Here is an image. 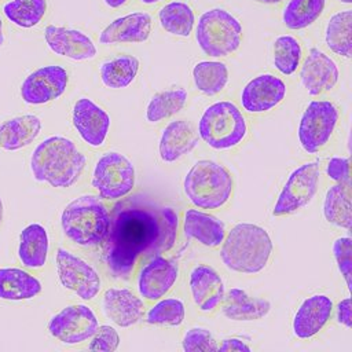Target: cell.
Returning a JSON list of instances; mask_svg holds the SVG:
<instances>
[{"mask_svg":"<svg viewBox=\"0 0 352 352\" xmlns=\"http://www.w3.org/2000/svg\"><path fill=\"white\" fill-rule=\"evenodd\" d=\"M44 41L51 52L74 62L92 60L98 54L94 40L74 28L48 25L44 28Z\"/></svg>","mask_w":352,"mask_h":352,"instance_id":"ac0fdd59","label":"cell"},{"mask_svg":"<svg viewBox=\"0 0 352 352\" xmlns=\"http://www.w3.org/2000/svg\"><path fill=\"white\" fill-rule=\"evenodd\" d=\"M254 1H257L260 4H265V6H275V4H280L285 0H254Z\"/></svg>","mask_w":352,"mask_h":352,"instance_id":"7dc6e473","label":"cell"},{"mask_svg":"<svg viewBox=\"0 0 352 352\" xmlns=\"http://www.w3.org/2000/svg\"><path fill=\"white\" fill-rule=\"evenodd\" d=\"M323 216L327 223L349 230L352 224V204L349 184L336 183L324 195Z\"/></svg>","mask_w":352,"mask_h":352,"instance_id":"836d02e7","label":"cell"},{"mask_svg":"<svg viewBox=\"0 0 352 352\" xmlns=\"http://www.w3.org/2000/svg\"><path fill=\"white\" fill-rule=\"evenodd\" d=\"M217 351H220V352H232V351H236V352H242V351L250 352V351H252V346L248 345V344H246L243 340H241V338L228 337V338L221 340L220 344H217Z\"/></svg>","mask_w":352,"mask_h":352,"instance_id":"ee69618b","label":"cell"},{"mask_svg":"<svg viewBox=\"0 0 352 352\" xmlns=\"http://www.w3.org/2000/svg\"><path fill=\"white\" fill-rule=\"evenodd\" d=\"M287 95L285 80L274 73H263L250 78L239 95L241 107L249 114H263L278 107Z\"/></svg>","mask_w":352,"mask_h":352,"instance_id":"5bb4252c","label":"cell"},{"mask_svg":"<svg viewBox=\"0 0 352 352\" xmlns=\"http://www.w3.org/2000/svg\"><path fill=\"white\" fill-rule=\"evenodd\" d=\"M183 234L206 248H217L226 236V224L210 214L208 210L198 208L186 209L182 223Z\"/></svg>","mask_w":352,"mask_h":352,"instance_id":"cb8c5ba5","label":"cell"},{"mask_svg":"<svg viewBox=\"0 0 352 352\" xmlns=\"http://www.w3.org/2000/svg\"><path fill=\"white\" fill-rule=\"evenodd\" d=\"M72 124L85 144L98 148L106 143L111 126V118L95 100L82 96L73 104Z\"/></svg>","mask_w":352,"mask_h":352,"instance_id":"2e32d148","label":"cell"},{"mask_svg":"<svg viewBox=\"0 0 352 352\" xmlns=\"http://www.w3.org/2000/svg\"><path fill=\"white\" fill-rule=\"evenodd\" d=\"M179 213L151 195L138 192L117 199L102 242V257L109 274L128 280L142 261L168 253L176 243Z\"/></svg>","mask_w":352,"mask_h":352,"instance_id":"6da1fadb","label":"cell"},{"mask_svg":"<svg viewBox=\"0 0 352 352\" xmlns=\"http://www.w3.org/2000/svg\"><path fill=\"white\" fill-rule=\"evenodd\" d=\"M194 34L199 50L205 55L226 58L239 50L243 40V26L228 10L213 7L198 16Z\"/></svg>","mask_w":352,"mask_h":352,"instance_id":"52a82bcc","label":"cell"},{"mask_svg":"<svg viewBox=\"0 0 352 352\" xmlns=\"http://www.w3.org/2000/svg\"><path fill=\"white\" fill-rule=\"evenodd\" d=\"M89 340L88 349L96 352H114L118 349L121 342L118 331L110 324L98 326L96 331Z\"/></svg>","mask_w":352,"mask_h":352,"instance_id":"60d3db41","label":"cell"},{"mask_svg":"<svg viewBox=\"0 0 352 352\" xmlns=\"http://www.w3.org/2000/svg\"><path fill=\"white\" fill-rule=\"evenodd\" d=\"M340 120V109L330 99H312L301 113L297 136L308 154L322 151L331 140Z\"/></svg>","mask_w":352,"mask_h":352,"instance_id":"ba28073f","label":"cell"},{"mask_svg":"<svg viewBox=\"0 0 352 352\" xmlns=\"http://www.w3.org/2000/svg\"><path fill=\"white\" fill-rule=\"evenodd\" d=\"M333 256L337 263L338 271L348 289H351V274H352V239L349 236H338L333 242Z\"/></svg>","mask_w":352,"mask_h":352,"instance_id":"ab89813d","label":"cell"},{"mask_svg":"<svg viewBox=\"0 0 352 352\" xmlns=\"http://www.w3.org/2000/svg\"><path fill=\"white\" fill-rule=\"evenodd\" d=\"M304 58L301 41L293 34H280L272 43V63L282 76H292Z\"/></svg>","mask_w":352,"mask_h":352,"instance_id":"8d00e7d4","label":"cell"},{"mask_svg":"<svg viewBox=\"0 0 352 352\" xmlns=\"http://www.w3.org/2000/svg\"><path fill=\"white\" fill-rule=\"evenodd\" d=\"M249 121L232 100H217L202 111L197 132L212 150L228 151L238 147L249 135Z\"/></svg>","mask_w":352,"mask_h":352,"instance_id":"5b68a950","label":"cell"},{"mask_svg":"<svg viewBox=\"0 0 352 352\" xmlns=\"http://www.w3.org/2000/svg\"><path fill=\"white\" fill-rule=\"evenodd\" d=\"M300 82L309 96H320L330 92L340 80L337 62L323 50L312 47L300 63Z\"/></svg>","mask_w":352,"mask_h":352,"instance_id":"9a60e30c","label":"cell"},{"mask_svg":"<svg viewBox=\"0 0 352 352\" xmlns=\"http://www.w3.org/2000/svg\"><path fill=\"white\" fill-rule=\"evenodd\" d=\"M50 252V236L47 228L40 223L28 224L19 234L18 258L28 270L43 268Z\"/></svg>","mask_w":352,"mask_h":352,"instance_id":"484cf974","label":"cell"},{"mask_svg":"<svg viewBox=\"0 0 352 352\" xmlns=\"http://www.w3.org/2000/svg\"><path fill=\"white\" fill-rule=\"evenodd\" d=\"M140 62L129 54H120L100 63L99 76L106 88L124 89L129 87L139 73Z\"/></svg>","mask_w":352,"mask_h":352,"instance_id":"4dcf8cb0","label":"cell"},{"mask_svg":"<svg viewBox=\"0 0 352 352\" xmlns=\"http://www.w3.org/2000/svg\"><path fill=\"white\" fill-rule=\"evenodd\" d=\"M55 263L59 282L66 290L73 292L84 301H91L99 294L102 289L100 276L82 257L65 248H58Z\"/></svg>","mask_w":352,"mask_h":352,"instance_id":"8fae6325","label":"cell"},{"mask_svg":"<svg viewBox=\"0 0 352 352\" xmlns=\"http://www.w3.org/2000/svg\"><path fill=\"white\" fill-rule=\"evenodd\" d=\"M323 41L326 47L344 59L352 56V8L333 12L323 30Z\"/></svg>","mask_w":352,"mask_h":352,"instance_id":"f1b7e54d","label":"cell"},{"mask_svg":"<svg viewBox=\"0 0 352 352\" xmlns=\"http://www.w3.org/2000/svg\"><path fill=\"white\" fill-rule=\"evenodd\" d=\"M103 3H104L109 8L117 10V8L124 7V6L128 3V0H103Z\"/></svg>","mask_w":352,"mask_h":352,"instance_id":"f6af8a7d","label":"cell"},{"mask_svg":"<svg viewBox=\"0 0 352 352\" xmlns=\"http://www.w3.org/2000/svg\"><path fill=\"white\" fill-rule=\"evenodd\" d=\"M338 3H341V4H345V6H351L352 4V0H337Z\"/></svg>","mask_w":352,"mask_h":352,"instance_id":"f907efd6","label":"cell"},{"mask_svg":"<svg viewBox=\"0 0 352 352\" xmlns=\"http://www.w3.org/2000/svg\"><path fill=\"white\" fill-rule=\"evenodd\" d=\"M160 26L169 34L187 38L195 28L194 8L183 0H170L157 11Z\"/></svg>","mask_w":352,"mask_h":352,"instance_id":"f546056e","label":"cell"},{"mask_svg":"<svg viewBox=\"0 0 352 352\" xmlns=\"http://www.w3.org/2000/svg\"><path fill=\"white\" fill-rule=\"evenodd\" d=\"M188 283L191 298L201 312L210 314L220 305L226 287L214 268L206 264H197L190 272Z\"/></svg>","mask_w":352,"mask_h":352,"instance_id":"603a6c76","label":"cell"},{"mask_svg":"<svg viewBox=\"0 0 352 352\" xmlns=\"http://www.w3.org/2000/svg\"><path fill=\"white\" fill-rule=\"evenodd\" d=\"M336 319L341 326H344L346 329H351V326H352V311H351V298L349 297L342 298L337 304V307H336Z\"/></svg>","mask_w":352,"mask_h":352,"instance_id":"7bdbcfd3","label":"cell"},{"mask_svg":"<svg viewBox=\"0 0 352 352\" xmlns=\"http://www.w3.org/2000/svg\"><path fill=\"white\" fill-rule=\"evenodd\" d=\"M183 191L195 208L219 210L232 197L234 179L224 165L212 160H199L186 173Z\"/></svg>","mask_w":352,"mask_h":352,"instance_id":"8992f818","label":"cell"},{"mask_svg":"<svg viewBox=\"0 0 352 352\" xmlns=\"http://www.w3.org/2000/svg\"><path fill=\"white\" fill-rule=\"evenodd\" d=\"M47 11V0H8L1 7L6 19L21 29H32L40 25Z\"/></svg>","mask_w":352,"mask_h":352,"instance_id":"d590c367","label":"cell"},{"mask_svg":"<svg viewBox=\"0 0 352 352\" xmlns=\"http://www.w3.org/2000/svg\"><path fill=\"white\" fill-rule=\"evenodd\" d=\"M102 312L118 327L136 324L144 314V302L140 296L128 287H109L102 296Z\"/></svg>","mask_w":352,"mask_h":352,"instance_id":"ffe728a7","label":"cell"},{"mask_svg":"<svg viewBox=\"0 0 352 352\" xmlns=\"http://www.w3.org/2000/svg\"><path fill=\"white\" fill-rule=\"evenodd\" d=\"M153 30V15L147 11H133L113 19L99 33L103 45L144 43Z\"/></svg>","mask_w":352,"mask_h":352,"instance_id":"d6986e66","label":"cell"},{"mask_svg":"<svg viewBox=\"0 0 352 352\" xmlns=\"http://www.w3.org/2000/svg\"><path fill=\"white\" fill-rule=\"evenodd\" d=\"M219 307L221 314L234 322L258 320L265 318L271 311V302L268 300L252 297L241 287L228 289Z\"/></svg>","mask_w":352,"mask_h":352,"instance_id":"d4e9b609","label":"cell"},{"mask_svg":"<svg viewBox=\"0 0 352 352\" xmlns=\"http://www.w3.org/2000/svg\"><path fill=\"white\" fill-rule=\"evenodd\" d=\"M186 307L177 297H162L148 308L144 320L153 326L179 327L184 322Z\"/></svg>","mask_w":352,"mask_h":352,"instance_id":"74e56055","label":"cell"},{"mask_svg":"<svg viewBox=\"0 0 352 352\" xmlns=\"http://www.w3.org/2000/svg\"><path fill=\"white\" fill-rule=\"evenodd\" d=\"M326 175L330 180L341 184L351 182V161L349 157H331L326 164Z\"/></svg>","mask_w":352,"mask_h":352,"instance_id":"b9f144b4","label":"cell"},{"mask_svg":"<svg viewBox=\"0 0 352 352\" xmlns=\"http://www.w3.org/2000/svg\"><path fill=\"white\" fill-rule=\"evenodd\" d=\"M320 173L319 161H308L293 169L278 195L272 214L287 216L307 206L318 191Z\"/></svg>","mask_w":352,"mask_h":352,"instance_id":"30bf717a","label":"cell"},{"mask_svg":"<svg viewBox=\"0 0 352 352\" xmlns=\"http://www.w3.org/2000/svg\"><path fill=\"white\" fill-rule=\"evenodd\" d=\"M140 4H144V6H154L162 0H138Z\"/></svg>","mask_w":352,"mask_h":352,"instance_id":"c3c4849f","label":"cell"},{"mask_svg":"<svg viewBox=\"0 0 352 352\" xmlns=\"http://www.w3.org/2000/svg\"><path fill=\"white\" fill-rule=\"evenodd\" d=\"M6 41V34H4V22H3V18L0 15V47L4 44Z\"/></svg>","mask_w":352,"mask_h":352,"instance_id":"bcb514c9","label":"cell"},{"mask_svg":"<svg viewBox=\"0 0 352 352\" xmlns=\"http://www.w3.org/2000/svg\"><path fill=\"white\" fill-rule=\"evenodd\" d=\"M41 120L34 114H22L0 124V147L16 151L30 146L40 135Z\"/></svg>","mask_w":352,"mask_h":352,"instance_id":"4316f807","label":"cell"},{"mask_svg":"<svg viewBox=\"0 0 352 352\" xmlns=\"http://www.w3.org/2000/svg\"><path fill=\"white\" fill-rule=\"evenodd\" d=\"M199 136L194 124L186 118L169 121L158 140V154L162 162L173 164L191 153L198 144Z\"/></svg>","mask_w":352,"mask_h":352,"instance_id":"44dd1931","label":"cell"},{"mask_svg":"<svg viewBox=\"0 0 352 352\" xmlns=\"http://www.w3.org/2000/svg\"><path fill=\"white\" fill-rule=\"evenodd\" d=\"M214 336L204 327H192L187 330L182 340V348L186 352H213L217 351Z\"/></svg>","mask_w":352,"mask_h":352,"instance_id":"f35d334b","label":"cell"},{"mask_svg":"<svg viewBox=\"0 0 352 352\" xmlns=\"http://www.w3.org/2000/svg\"><path fill=\"white\" fill-rule=\"evenodd\" d=\"M272 250L271 236L264 227L238 223L226 232L220 245V258L232 272L257 274L268 265Z\"/></svg>","mask_w":352,"mask_h":352,"instance_id":"3957f363","label":"cell"},{"mask_svg":"<svg viewBox=\"0 0 352 352\" xmlns=\"http://www.w3.org/2000/svg\"><path fill=\"white\" fill-rule=\"evenodd\" d=\"M110 223V210L103 198L84 194L70 201L62 214L60 227L66 238L81 248L102 245Z\"/></svg>","mask_w":352,"mask_h":352,"instance_id":"277c9868","label":"cell"},{"mask_svg":"<svg viewBox=\"0 0 352 352\" xmlns=\"http://www.w3.org/2000/svg\"><path fill=\"white\" fill-rule=\"evenodd\" d=\"M85 164V154L72 139L60 135L41 140L30 155L33 179L55 188H66L77 183Z\"/></svg>","mask_w":352,"mask_h":352,"instance_id":"7a4b0ae2","label":"cell"},{"mask_svg":"<svg viewBox=\"0 0 352 352\" xmlns=\"http://www.w3.org/2000/svg\"><path fill=\"white\" fill-rule=\"evenodd\" d=\"M326 0H287L280 19L289 30H302L312 26L324 12Z\"/></svg>","mask_w":352,"mask_h":352,"instance_id":"e575fe53","label":"cell"},{"mask_svg":"<svg viewBox=\"0 0 352 352\" xmlns=\"http://www.w3.org/2000/svg\"><path fill=\"white\" fill-rule=\"evenodd\" d=\"M3 216H4V205H3V199L0 198V226L3 223Z\"/></svg>","mask_w":352,"mask_h":352,"instance_id":"681fc988","label":"cell"},{"mask_svg":"<svg viewBox=\"0 0 352 352\" xmlns=\"http://www.w3.org/2000/svg\"><path fill=\"white\" fill-rule=\"evenodd\" d=\"M136 173L132 161L118 153H103L92 170V187L103 199L117 201L129 195L135 187Z\"/></svg>","mask_w":352,"mask_h":352,"instance_id":"9c48e42d","label":"cell"},{"mask_svg":"<svg viewBox=\"0 0 352 352\" xmlns=\"http://www.w3.org/2000/svg\"><path fill=\"white\" fill-rule=\"evenodd\" d=\"M43 285L33 274L23 268H0V300L22 301L38 296Z\"/></svg>","mask_w":352,"mask_h":352,"instance_id":"83f0119b","label":"cell"},{"mask_svg":"<svg viewBox=\"0 0 352 352\" xmlns=\"http://www.w3.org/2000/svg\"><path fill=\"white\" fill-rule=\"evenodd\" d=\"M99 326L91 307L72 304L62 308L48 322L50 334L66 345H77L92 337Z\"/></svg>","mask_w":352,"mask_h":352,"instance_id":"7c38bea8","label":"cell"},{"mask_svg":"<svg viewBox=\"0 0 352 352\" xmlns=\"http://www.w3.org/2000/svg\"><path fill=\"white\" fill-rule=\"evenodd\" d=\"M179 278V263L162 254L154 256L140 267L136 287L139 296L147 301H157L175 286Z\"/></svg>","mask_w":352,"mask_h":352,"instance_id":"e0dca14e","label":"cell"},{"mask_svg":"<svg viewBox=\"0 0 352 352\" xmlns=\"http://www.w3.org/2000/svg\"><path fill=\"white\" fill-rule=\"evenodd\" d=\"M69 85V73L58 65L37 67L21 84L19 94L26 104L40 106L59 99Z\"/></svg>","mask_w":352,"mask_h":352,"instance_id":"4fadbf2b","label":"cell"},{"mask_svg":"<svg viewBox=\"0 0 352 352\" xmlns=\"http://www.w3.org/2000/svg\"><path fill=\"white\" fill-rule=\"evenodd\" d=\"M333 308V300L326 294H312L307 297L294 314L292 323L293 334L300 340L312 338L327 324Z\"/></svg>","mask_w":352,"mask_h":352,"instance_id":"7402d4cb","label":"cell"},{"mask_svg":"<svg viewBox=\"0 0 352 352\" xmlns=\"http://www.w3.org/2000/svg\"><path fill=\"white\" fill-rule=\"evenodd\" d=\"M191 76L197 91L205 96L221 94L230 81L228 67L221 60H199L192 66Z\"/></svg>","mask_w":352,"mask_h":352,"instance_id":"1f68e13d","label":"cell"},{"mask_svg":"<svg viewBox=\"0 0 352 352\" xmlns=\"http://www.w3.org/2000/svg\"><path fill=\"white\" fill-rule=\"evenodd\" d=\"M187 89L177 87L160 91L151 96L146 106L144 117L150 124H158L165 121L177 113H180L187 104Z\"/></svg>","mask_w":352,"mask_h":352,"instance_id":"d6a6232c","label":"cell"}]
</instances>
